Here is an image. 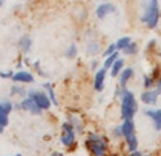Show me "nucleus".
<instances>
[{"label":"nucleus","mask_w":161,"mask_h":156,"mask_svg":"<svg viewBox=\"0 0 161 156\" xmlns=\"http://www.w3.org/2000/svg\"><path fill=\"white\" fill-rule=\"evenodd\" d=\"M141 22L149 29H155L160 22V3L158 0H141Z\"/></svg>","instance_id":"f257e3e1"},{"label":"nucleus","mask_w":161,"mask_h":156,"mask_svg":"<svg viewBox=\"0 0 161 156\" xmlns=\"http://www.w3.org/2000/svg\"><path fill=\"white\" fill-rule=\"evenodd\" d=\"M121 104H120V113L123 121L126 120H134L135 113L138 112V103L134 95V92L127 90V89H121Z\"/></svg>","instance_id":"f03ea898"},{"label":"nucleus","mask_w":161,"mask_h":156,"mask_svg":"<svg viewBox=\"0 0 161 156\" xmlns=\"http://www.w3.org/2000/svg\"><path fill=\"white\" fill-rule=\"evenodd\" d=\"M86 148L92 156H108V139L100 133H89L86 138Z\"/></svg>","instance_id":"7ed1b4c3"},{"label":"nucleus","mask_w":161,"mask_h":156,"mask_svg":"<svg viewBox=\"0 0 161 156\" xmlns=\"http://www.w3.org/2000/svg\"><path fill=\"white\" fill-rule=\"evenodd\" d=\"M121 130H123V138L126 139V144H127V148L130 150V153L136 152V148H138V138H136V133H135V122H134V120L123 121Z\"/></svg>","instance_id":"20e7f679"},{"label":"nucleus","mask_w":161,"mask_h":156,"mask_svg":"<svg viewBox=\"0 0 161 156\" xmlns=\"http://www.w3.org/2000/svg\"><path fill=\"white\" fill-rule=\"evenodd\" d=\"M28 96L32 98V100L36 101V104H37L42 110L49 109L51 104H52L51 100H49V96H48V94H46L45 90H40V89H31V90H28Z\"/></svg>","instance_id":"39448f33"},{"label":"nucleus","mask_w":161,"mask_h":156,"mask_svg":"<svg viewBox=\"0 0 161 156\" xmlns=\"http://www.w3.org/2000/svg\"><path fill=\"white\" fill-rule=\"evenodd\" d=\"M60 143H62L64 147H71V145H74V143H75V130L68 121L63 122V126H62Z\"/></svg>","instance_id":"423d86ee"},{"label":"nucleus","mask_w":161,"mask_h":156,"mask_svg":"<svg viewBox=\"0 0 161 156\" xmlns=\"http://www.w3.org/2000/svg\"><path fill=\"white\" fill-rule=\"evenodd\" d=\"M147 118H150L152 124H153V129L157 132H161V109H146L143 112Z\"/></svg>","instance_id":"0eeeda50"},{"label":"nucleus","mask_w":161,"mask_h":156,"mask_svg":"<svg viewBox=\"0 0 161 156\" xmlns=\"http://www.w3.org/2000/svg\"><path fill=\"white\" fill-rule=\"evenodd\" d=\"M160 95H161L160 90L150 89V90H144V92L141 94V96H140V100H141L144 104H147V106H155V104L158 103Z\"/></svg>","instance_id":"6e6552de"},{"label":"nucleus","mask_w":161,"mask_h":156,"mask_svg":"<svg viewBox=\"0 0 161 156\" xmlns=\"http://www.w3.org/2000/svg\"><path fill=\"white\" fill-rule=\"evenodd\" d=\"M20 107L23 109V110H26V112H29V113H32V115H40L42 113V109L38 107L37 104H36V101L32 98H29V96H26V98L22 100Z\"/></svg>","instance_id":"1a4fd4ad"},{"label":"nucleus","mask_w":161,"mask_h":156,"mask_svg":"<svg viewBox=\"0 0 161 156\" xmlns=\"http://www.w3.org/2000/svg\"><path fill=\"white\" fill-rule=\"evenodd\" d=\"M106 73H108V69L101 67L95 72V78H94V89L97 92H101L104 89V80H106Z\"/></svg>","instance_id":"9d476101"},{"label":"nucleus","mask_w":161,"mask_h":156,"mask_svg":"<svg viewBox=\"0 0 161 156\" xmlns=\"http://www.w3.org/2000/svg\"><path fill=\"white\" fill-rule=\"evenodd\" d=\"M13 81L17 83H34V75L28 71H19L13 75Z\"/></svg>","instance_id":"9b49d317"},{"label":"nucleus","mask_w":161,"mask_h":156,"mask_svg":"<svg viewBox=\"0 0 161 156\" xmlns=\"http://www.w3.org/2000/svg\"><path fill=\"white\" fill-rule=\"evenodd\" d=\"M114 12H115V5H112V3H101L95 9V14H97L98 19H104V17H108L109 14H114Z\"/></svg>","instance_id":"f8f14e48"},{"label":"nucleus","mask_w":161,"mask_h":156,"mask_svg":"<svg viewBox=\"0 0 161 156\" xmlns=\"http://www.w3.org/2000/svg\"><path fill=\"white\" fill-rule=\"evenodd\" d=\"M134 77V69L132 67H126L121 71L120 73V87L121 89H126V84L129 83V80Z\"/></svg>","instance_id":"ddd939ff"},{"label":"nucleus","mask_w":161,"mask_h":156,"mask_svg":"<svg viewBox=\"0 0 161 156\" xmlns=\"http://www.w3.org/2000/svg\"><path fill=\"white\" fill-rule=\"evenodd\" d=\"M72 127H74V130L77 133H83V129H85V126H83V121L80 120L78 116H75V115H69V121H68Z\"/></svg>","instance_id":"4468645a"},{"label":"nucleus","mask_w":161,"mask_h":156,"mask_svg":"<svg viewBox=\"0 0 161 156\" xmlns=\"http://www.w3.org/2000/svg\"><path fill=\"white\" fill-rule=\"evenodd\" d=\"M31 45H32V40H31V37H28V35H23L20 38V41H19V46H20V49L25 54H28L31 51Z\"/></svg>","instance_id":"2eb2a0df"},{"label":"nucleus","mask_w":161,"mask_h":156,"mask_svg":"<svg viewBox=\"0 0 161 156\" xmlns=\"http://www.w3.org/2000/svg\"><path fill=\"white\" fill-rule=\"evenodd\" d=\"M123 67H124V60L123 58H118L111 67V75L112 77H118L121 73V71H123Z\"/></svg>","instance_id":"dca6fc26"},{"label":"nucleus","mask_w":161,"mask_h":156,"mask_svg":"<svg viewBox=\"0 0 161 156\" xmlns=\"http://www.w3.org/2000/svg\"><path fill=\"white\" fill-rule=\"evenodd\" d=\"M9 95L11 96H23V98H26V95H28V92H26L25 87H22V86H19V84H14L13 87H11V90H9Z\"/></svg>","instance_id":"f3484780"},{"label":"nucleus","mask_w":161,"mask_h":156,"mask_svg":"<svg viewBox=\"0 0 161 156\" xmlns=\"http://www.w3.org/2000/svg\"><path fill=\"white\" fill-rule=\"evenodd\" d=\"M43 87H45V90H46V94H48V96H49L51 103H52L54 106H57V104H58V101H57V96H55V92H54V89H52V86H51L49 83H45V84H43Z\"/></svg>","instance_id":"a211bd4d"},{"label":"nucleus","mask_w":161,"mask_h":156,"mask_svg":"<svg viewBox=\"0 0 161 156\" xmlns=\"http://www.w3.org/2000/svg\"><path fill=\"white\" fill-rule=\"evenodd\" d=\"M130 43H132L130 37H121V38H118V41L115 43L117 45V51H124Z\"/></svg>","instance_id":"6ab92c4d"},{"label":"nucleus","mask_w":161,"mask_h":156,"mask_svg":"<svg viewBox=\"0 0 161 156\" xmlns=\"http://www.w3.org/2000/svg\"><path fill=\"white\" fill-rule=\"evenodd\" d=\"M117 60H118V52H115V54H112V55H109V57H106L103 67H104V69H111L112 66H114V63H115Z\"/></svg>","instance_id":"aec40b11"},{"label":"nucleus","mask_w":161,"mask_h":156,"mask_svg":"<svg viewBox=\"0 0 161 156\" xmlns=\"http://www.w3.org/2000/svg\"><path fill=\"white\" fill-rule=\"evenodd\" d=\"M86 51H87L89 55H95V54H98L100 52V43L98 41H89Z\"/></svg>","instance_id":"412c9836"},{"label":"nucleus","mask_w":161,"mask_h":156,"mask_svg":"<svg viewBox=\"0 0 161 156\" xmlns=\"http://www.w3.org/2000/svg\"><path fill=\"white\" fill-rule=\"evenodd\" d=\"M155 83H157V81H155V78H153L152 75H144V77H143V84H144L146 90H150L152 86H153Z\"/></svg>","instance_id":"4be33fe9"},{"label":"nucleus","mask_w":161,"mask_h":156,"mask_svg":"<svg viewBox=\"0 0 161 156\" xmlns=\"http://www.w3.org/2000/svg\"><path fill=\"white\" fill-rule=\"evenodd\" d=\"M2 103V110H3V113L5 115H9V112L14 109V104L11 101H8V100H3V101H0Z\"/></svg>","instance_id":"5701e85b"},{"label":"nucleus","mask_w":161,"mask_h":156,"mask_svg":"<svg viewBox=\"0 0 161 156\" xmlns=\"http://www.w3.org/2000/svg\"><path fill=\"white\" fill-rule=\"evenodd\" d=\"M123 52L126 54V55H135L136 52H138V46H136V43H134V41H132L127 48L124 49Z\"/></svg>","instance_id":"b1692460"},{"label":"nucleus","mask_w":161,"mask_h":156,"mask_svg":"<svg viewBox=\"0 0 161 156\" xmlns=\"http://www.w3.org/2000/svg\"><path fill=\"white\" fill-rule=\"evenodd\" d=\"M77 52H78V51H77V46H75V45H71V46L68 48L64 55H66L68 58H75V57H77Z\"/></svg>","instance_id":"393cba45"},{"label":"nucleus","mask_w":161,"mask_h":156,"mask_svg":"<svg viewBox=\"0 0 161 156\" xmlns=\"http://www.w3.org/2000/svg\"><path fill=\"white\" fill-rule=\"evenodd\" d=\"M115 52H117V45H115V43H111V45L106 48V51H104V57H109V55L115 54Z\"/></svg>","instance_id":"a878e982"},{"label":"nucleus","mask_w":161,"mask_h":156,"mask_svg":"<svg viewBox=\"0 0 161 156\" xmlns=\"http://www.w3.org/2000/svg\"><path fill=\"white\" fill-rule=\"evenodd\" d=\"M8 124H9V118H8V115H0V126L5 129Z\"/></svg>","instance_id":"bb28decb"},{"label":"nucleus","mask_w":161,"mask_h":156,"mask_svg":"<svg viewBox=\"0 0 161 156\" xmlns=\"http://www.w3.org/2000/svg\"><path fill=\"white\" fill-rule=\"evenodd\" d=\"M112 135H114L115 138H121V136H123V130H121V126H117V127L114 129Z\"/></svg>","instance_id":"cd10ccee"},{"label":"nucleus","mask_w":161,"mask_h":156,"mask_svg":"<svg viewBox=\"0 0 161 156\" xmlns=\"http://www.w3.org/2000/svg\"><path fill=\"white\" fill-rule=\"evenodd\" d=\"M13 75H14L13 71H6V72H2V71H0V78H5V80H6V78H11V80H13Z\"/></svg>","instance_id":"c85d7f7f"},{"label":"nucleus","mask_w":161,"mask_h":156,"mask_svg":"<svg viewBox=\"0 0 161 156\" xmlns=\"http://www.w3.org/2000/svg\"><path fill=\"white\" fill-rule=\"evenodd\" d=\"M157 90H160L161 92V77H158V80H157Z\"/></svg>","instance_id":"c756f323"},{"label":"nucleus","mask_w":161,"mask_h":156,"mask_svg":"<svg viewBox=\"0 0 161 156\" xmlns=\"http://www.w3.org/2000/svg\"><path fill=\"white\" fill-rule=\"evenodd\" d=\"M51 156H64V155L60 153V152H54V153H51Z\"/></svg>","instance_id":"7c9ffc66"},{"label":"nucleus","mask_w":161,"mask_h":156,"mask_svg":"<svg viewBox=\"0 0 161 156\" xmlns=\"http://www.w3.org/2000/svg\"><path fill=\"white\" fill-rule=\"evenodd\" d=\"M97 66H98V61H92V69H97Z\"/></svg>","instance_id":"2f4dec72"},{"label":"nucleus","mask_w":161,"mask_h":156,"mask_svg":"<svg viewBox=\"0 0 161 156\" xmlns=\"http://www.w3.org/2000/svg\"><path fill=\"white\" fill-rule=\"evenodd\" d=\"M0 115H5V113H3V110H2V103H0Z\"/></svg>","instance_id":"473e14b6"},{"label":"nucleus","mask_w":161,"mask_h":156,"mask_svg":"<svg viewBox=\"0 0 161 156\" xmlns=\"http://www.w3.org/2000/svg\"><path fill=\"white\" fill-rule=\"evenodd\" d=\"M2 6H3V0H0V8H2Z\"/></svg>","instance_id":"72a5a7b5"},{"label":"nucleus","mask_w":161,"mask_h":156,"mask_svg":"<svg viewBox=\"0 0 161 156\" xmlns=\"http://www.w3.org/2000/svg\"><path fill=\"white\" fill-rule=\"evenodd\" d=\"M3 132V127H2V126H0V133Z\"/></svg>","instance_id":"f704fd0d"},{"label":"nucleus","mask_w":161,"mask_h":156,"mask_svg":"<svg viewBox=\"0 0 161 156\" xmlns=\"http://www.w3.org/2000/svg\"><path fill=\"white\" fill-rule=\"evenodd\" d=\"M14 156H22V155H14Z\"/></svg>","instance_id":"c9c22d12"}]
</instances>
